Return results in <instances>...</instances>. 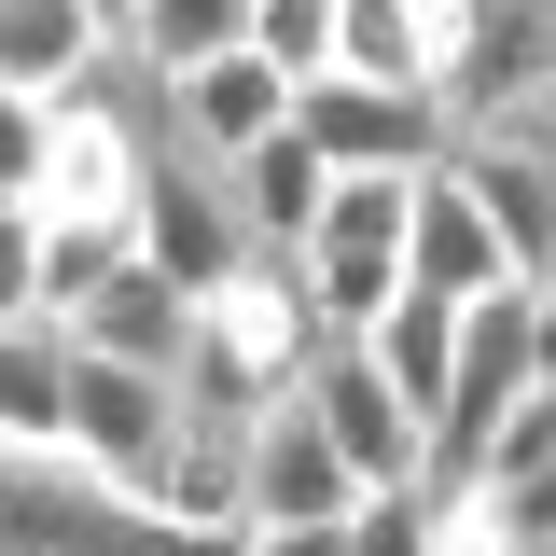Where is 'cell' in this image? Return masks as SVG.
Here are the masks:
<instances>
[{"label":"cell","instance_id":"cell-1","mask_svg":"<svg viewBox=\"0 0 556 556\" xmlns=\"http://www.w3.org/2000/svg\"><path fill=\"white\" fill-rule=\"evenodd\" d=\"M320 348H334V320H320V292H306V251H251L237 278L195 292L181 390H195V417H265V404H292V390L320 376Z\"/></svg>","mask_w":556,"mask_h":556},{"label":"cell","instance_id":"cell-2","mask_svg":"<svg viewBox=\"0 0 556 556\" xmlns=\"http://www.w3.org/2000/svg\"><path fill=\"white\" fill-rule=\"evenodd\" d=\"M376 486H362V459L334 445V417H320V390H292V404L251 417V529H320V515H362Z\"/></svg>","mask_w":556,"mask_h":556},{"label":"cell","instance_id":"cell-3","mask_svg":"<svg viewBox=\"0 0 556 556\" xmlns=\"http://www.w3.org/2000/svg\"><path fill=\"white\" fill-rule=\"evenodd\" d=\"M153 139L126 126V98H112V70L84 84V98H56V167L28 181V195H0V208H153Z\"/></svg>","mask_w":556,"mask_h":556},{"label":"cell","instance_id":"cell-4","mask_svg":"<svg viewBox=\"0 0 556 556\" xmlns=\"http://www.w3.org/2000/svg\"><path fill=\"white\" fill-rule=\"evenodd\" d=\"M320 417H334V445L362 459V486H431V417H417V390H390V362L362 334H334L320 348Z\"/></svg>","mask_w":556,"mask_h":556},{"label":"cell","instance_id":"cell-5","mask_svg":"<svg viewBox=\"0 0 556 556\" xmlns=\"http://www.w3.org/2000/svg\"><path fill=\"white\" fill-rule=\"evenodd\" d=\"M306 126H320V153H334V167H431V153L459 139V112H445L431 84H362V70H306Z\"/></svg>","mask_w":556,"mask_h":556},{"label":"cell","instance_id":"cell-6","mask_svg":"<svg viewBox=\"0 0 556 556\" xmlns=\"http://www.w3.org/2000/svg\"><path fill=\"white\" fill-rule=\"evenodd\" d=\"M292 112H306V70H278L265 42H237V56H208V70L167 84V139H181V153H223V167H237L251 139H278Z\"/></svg>","mask_w":556,"mask_h":556},{"label":"cell","instance_id":"cell-7","mask_svg":"<svg viewBox=\"0 0 556 556\" xmlns=\"http://www.w3.org/2000/svg\"><path fill=\"white\" fill-rule=\"evenodd\" d=\"M251 251H265V223L237 208V167L167 139V167H153V265H181V278L208 292V278H237Z\"/></svg>","mask_w":556,"mask_h":556},{"label":"cell","instance_id":"cell-8","mask_svg":"<svg viewBox=\"0 0 556 556\" xmlns=\"http://www.w3.org/2000/svg\"><path fill=\"white\" fill-rule=\"evenodd\" d=\"M417 278L431 292H459V306H486V292H515V237H501V208L473 195V167H459V139L417 167Z\"/></svg>","mask_w":556,"mask_h":556},{"label":"cell","instance_id":"cell-9","mask_svg":"<svg viewBox=\"0 0 556 556\" xmlns=\"http://www.w3.org/2000/svg\"><path fill=\"white\" fill-rule=\"evenodd\" d=\"M181 543H251V417H195L167 459H153V486H139Z\"/></svg>","mask_w":556,"mask_h":556},{"label":"cell","instance_id":"cell-10","mask_svg":"<svg viewBox=\"0 0 556 556\" xmlns=\"http://www.w3.org/2000/svg\"><path fill=\"white\" fill-rule=\"evenodd\" d=\"M126 56V28L98 0H0V98H84Z\"/></svg>","mask_w":556,"mask_h":556},{"label":"cell","instance_id":"cell-11","mask_svg":"<svg viewBox=\"0 0 556 556\" xmlns=\"http://www.w3.org/2000/svg\"><path fill=\"white\" fill-rule=\"evenodd\" d=\"M42 445H70V320L0 306V459H42Z\"/></svg>","mask_w":556,"mask_h":556},{"label":"cell","instance_id":"cell-12","mask_svg":"<svg viewBox=\"0 0 556 556\" xmlns=\"http://www.w3.org/2000/svg\"><path fill=\"white\" fill-rule=\"evenodd\" d=\"M334 153H320V126H306V112H292V126L278 139H251V153H237V208H251V223H265V251H306V237H320V208H334Z\"/></svg>","mask_w":556,"mask_h":556},{"label":"cell","instance_id":"cell-13","mask_svg":"<svg viewBox=\"0 0 556 556\" xmlns=\"http://www.w3.org/2000/svg\"><path fill=\"white\" fill-rule=\"evenodd\" d=\"M70 334H84V348H112V362H167V376H181V348H195V278L139 251V265L112 278V292L70 320Z\"/></svg>","mask_w":556,"mask_h":556},{"label":"cell","instance_id":"cell-14","mask_svg":"<svg viewBox=\"0 0 556 556\" xmlns=\"http://www.w3.org/2000/svg\"><path fill=\"white\" fill-rule=\"evenodd\" d=\"M362 348L390 362V390H417V417H445V390H459V348H473V306L417 278V292H404V306H390Z\"/></svg>","mask_w":556,"mask_h":556},{"label":"cell","instance_id":"cell-15","mask_svg":"<svg viewBox=\"0 0 556 556\" xmlns=\"http://www.w3.org/2000/svg\"><path fill=\"white\" fill-rule=\"evenodd\" d=\"M459 167H473V195L501 208L515 265L556 278V153H529V139H459Z\"/></svg>","mask_w":556,"mask_h":556},{"label":"cell","instance_id":"cell-16","mask_svg":"<svg viewBox=\"0 0 556 556\" xmlns=\"http://www.w3.org/2000/svg\"><path fill=\"white\" fill-rule=\"evenodd\" d=\"M251 14H265V0H139L126 56H139V84L167 98L181 70H208V56H237V42H251Z\"/></svg>","mask_w":556,"mask_h":556},{"label":"cell","instance_id":"cell-17","mask_svg":"<svg viewBox=\"0 0 556 556\" xmlns=\"http://www.w3.org/2000/svg\"><path fill=\"white\" fill-rule=\"evenodd\" d=\"M529 473H556V376H543L515 417H501V445H486V473H473V486H529Z\"/></svg>","mask_w":556,"mask_h":556},{"label":"cell","instance_id":"cell-18","mask_svg":"<svg viewBox=\"0 0 556 556\" xmlns=\"http://www.w3.org/2000/svg\"><path fill=\"white\" fill-rule=\"evenodd\" d=\"M334 14H348V0H265L251 42H265L278 70H334Z\"/></svg>","mask_w":556,"mask_h":556},{"label":"cell","instance_id":"cell-19","mask_svg":"<svg viewBox=\"0 0 556 556\" xmlns=\"http://www.w3.org/2000/svg\"><path fill=\"white\" fill-rule=\"evenodd\" d=\"M486 501H501L515 556H556V473H529V486H486Z\"/></svg>","mask_w":556,"mask_h":556},{"label":"cell","instance_id":"cell-20","mask_svg":"<svg viewBox=\"0 0 556 556\" xmlns=\"http://www.w3.org/2000/svg\"><path fill=\"white\" fill-rule=\"evenodd\" d=\"M237 556H362V543H348V515H320V529H251Z\"/></svg>","mask_w":556,"mask_h":556},{"label":"cell","instance_id":"cell-21","mask_svg":"<svg viewBox=\"0 0 556 556\" xmlns=\"http://www.w3.org/2000/svg\"><path fill=\"white\" fill-rule=\"evenodd\" d=\"M543 376H556V278H543Z\"/></svg>","mask_w":556,"mask_h":556},{"label":"cell","instance_id":"cell-22","mask_svg":"<svg viewBox=\"0 0 556 556\" xmlns=\"http://www.w3.org/2000/svg\"><path fill=\"white\" fill-rule=\"evenodd\" d=\"M98 14H112V28H139V0H98Z\"/></svg>","mask_w":556,"mask_h":556},{"label":"cell","instance_id":"cell-23","mask_svg":"<svg viewBox=\"0 0 556 556\" xmlns=\"http://www.w3.org/2000/svg\"><path fill=\"white\" fill-rule=\"evenodd\" d=\"M431 14H445V0H431Z\"/></svg>","mask_w":556,"mask_h":556}]
</instances>
